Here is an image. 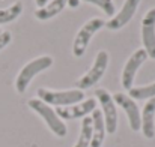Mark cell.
<instances>
[{"instance_id": "1", "label": "cell", "mask_w": 155, "mask_h": 147, "mask_svg": "<svg viewBox=\"0 0 155 147\" xmlns=\"http://www.w3.org/2000/svg\"><path fill=\"white\" fill-rule=\"evenodd\" d=\"M53 65V57L51 56H41L32 62H29L26 66H23V69L20 71L17 80H15V89L18 93L26 92L27 86L30 84V81L33 80L35 75H38L39 72L48 69Z\"/></svg>"}, {"instance_id": "2", "label": "cell", "mask_w": 155, "mask_h": 147, "mask_svg": "<svg viewBox=\"0 0 155 147\" xmlns=\"http://www.w3.org/2000/svg\"><path fill=\"white\" fill-rule=\"evenodd\" d=\"M38 98L47 105H57V107H69L74 104L81 102L84 98L83 90H48V89H38Z\"/></svg>"}, {"instance_id": "3", "label": "cell", "mask_w": 155, "mask_h": 147, "mask_svg": "<svg viewBox=\"0 0 155 147\" xmlns=\"http://www.w3.org/2000/svg\"><path fill=\"white\" fill-rule=\"evenodd\" d=\"M27 105L44 119V122L51 129L53 134H56L57 137H65L66 135V126H65V123L62 122V119L56 114V111L53 110L50 105H47L41 99H30L27 102Z\"/></svg>"}, {"instance_id": "4", "label": "cell", "mask_w": 155, "mask_h": 147, "mask_svg": "<svg viewBox=\"0 0 155 147\" xmlns=\"http://www.w3.org/2000/svg\"><path fill=\"white\" fill-rule=\"evenodd\" d=\"M105 26L103 18H91L77 33L75 39H74V45H72V54L75 57H81L84 53H86V48L92 39V36L103 27Z\"/></svg>"}, {"instance_id": "5", "label": "cell", "mask_w": 155, "mask_h": 147, "mask_svg": "<svg viewBox=\"0 0 155 147\" xmlns=\"http://www.w3.org/2000/svg\"><path fill=\"white\" fill-rule=\"evenodd\" d=\"M107 66H108V53L107 51H100L97 54V59H95L94 65L91 66V69L75 83L78 90H84V89H89V87L95 86L103 78Z\"/></svg>"}, {"instance_id": "6", "label": "cell", "mask_w": 155, "mask_h": 147, "mask_svg": "<svg viewBox=\"0 0 155 147\" xmlns=\"http://www.w3.org/2000/svg\"><path fill=\"white\" fill-rule=\"evenodd\" d=\"M95 96L98 102L103 107V117L105 123V131L108 134H114L117 129V110L116 104L113 101V96L105 90V89H98L95 92Z\"/></svg>"}, {"instance_id": "7", "label": "cell", "mask_w": 155, "mask_h": 147, "mask_svg": "<svg viewBox=\"0 0 155 147\" xmlns=\"http://www.w3.org/2000/svg\"><path fill=\"white\" fill-rule=\"evenodd\" d=\"M146 59H148V53L143 48L136 50L131 54V57L127 60V63L124 66V71H122V86H124V89L130 90L133 87L134 77H136L139 68L146 62Z\"/></svg>"}, {"instance_id": "8", "label": "cell", "mask_w": 155, "mask_h": 147, "mask_svg": "<svg viewBox=\"0 0 155 147\" xmlns=\"http://www.w3.org/2000/svg\"><path fill=\"white\" fill-rule=\"evenodd\" d=\"M113 101H114V104L122 107V110L125 111L128 122H130V128L133 131H140L142 129V116H140V110H139L137 104L134 102V99H131L125 93H116V95H113Z\"/></svg>"}, {"instance_id": "9", "label": "cell", "mask_w": 155, "mask_h": 147, "mask_svg": "<svg viewBox=\"0 0 155 147\" xmlns=\"http://www.w3.org/2000/svg\"><path fill=\"white\" fill-rule=\"evenodd\" d=\"M142 41L148 57L155 59V8H151L142 20Z\"/></svg>"}, {"instance_id": "10", "label": "cell", "mask_w": 155, "mask_h": 147, "mask_svg": "<svg viewBox=\"0 0 155 147\" xmlns=\"http://www.w3.org/2000/svg\"><path fill=\"white\" fill-rule=\"evenodd\" d=\"M97 108V101L94 98H89L86 101H81L78 104L69 105V107H59L56 114L63 119V120H74V119H81L86 117L89 113H92Z\"/></svg>"}, {"instance_id": "11", "label": "cell", "mask_w": 155, "mask_h": 147, "mask_svg": "<svg viewBox=\"0 0 155 147\" xmlns=\"http://www.w3.org/2000/svg\"><path fill=\"white\" fill-rule=\"evenodd\" d=\"M140 2H142V0H125V2H124V6H122V9H120V12L105 23L107 29H110V30H119V29H122L127 23H130V20L134 17V14H136L137 6H139Z\"/></svg>"}, {"instance_id": "12", "label": "cell", "mask_w": 155, "mask_h": 147, "mask_svg": "<svg viewBox=\"0 0 155 147\" xmlns=\"http://www.w3.org/2000/svg\"><path fill=\"white\" fill-rule=\"evenodd\" d=\"M155 98L149 99L143 108L142 114V132L146 138H154L155 137Z\"/></svg>"}, {"instance_id": "13", "label": "cell", "mask_w": 155, "mask_h": 147, "mask_svg": "<svg viewBox=\"0 0 155 147\" xmlns=\"http://www.w3.org/2000/svg\"><path fill=\"white\" fill-rule=\"evenodd\" d=\"M92 123H94V132H92V141L89 147H101L105 137V123H104L103 111L101 110H94L92 111Z\"/></svg>"}, {"instance_id": "14", "label": "cell", "mask_w": 155, "mask_h": 147, "mask_svg": "<svg viewBox=\"0 0 155 147\" xmlns=\"http://www.w3.org/2000/svg\"><path fill=\"white\" fill-rule=\"evenodd\" d=\"M68 5V0H51L48 5H45L44 8H38L35 11V17L41 21L50 20L53 17H56L57 14H60L65 6Z\"/></svg>"}, {"instance_id": "15", "label": "cell", "mask_w": 155, "mask_h": 147, "mask_svg": "<svg viewBox=\"0 0 155 147\" xmlns=\"http://www.w3.org/2000/svg\"><path fill=\"white\" fill-rule=\"evenodd\" d=\"M92 132H94V123L92 117L86 116L81 120V129H80V137L74 147H89L92 141Z\"/></svg>"}, {"instance_id": "16", "label": "cell", "mask_w": 155, "mask_h": 147, "mask_svg": "<svg viewBox=\"0 0 155 147\" xmlns=\"http://www.w3.org/2000/svg\"><path fill=\"white\" fill-rule=\"evenodd\" d=\"M21 12H23V3L21 2H15L9 8L0 9V24H6V23L17 20L21 15Z\"/></svg>"}, {"instance_id": "17", "label": "cell", "mask_w": 155, "mask_h": 147, "mask_svg": "<svg viewBox=\"0 0 155 147\" xmlns=\"http://www.w3.org/2000/svg\"><path fill=\"white\" fill-rule=\"evenodd\" d=\"M128 92L131 99H152L155 98V83L142 87H131Z\"/></svg>"}, {"instance_id": "18", "label": "cell", "mask_w": 155, "mask_h": 147, "mask_svg": "<svg viewBox=\"0 0 155 147\" xmlns=\"http://www.w3.org/2000/svg\"><path fill=\"white\" fill-rule=\"evenodd\" d=\"M81 2H89V3L97 5L103 12H105V15H108V17H113V15H114L113 0H81Z\"/></svg>"}, {"instance_id": "19", "label": "cell", "mask_w": 155, "mask_h": 147, "mask_svg": "<svg viewBox=\"0 0 155 147\" xmlns=\"http://www.w3.org/2000/svg\"><path fill=\"white\" fill-rule=\"evenodd\" d=\"M11 39H12L11 32H2V33H0V51L11 42Z\"/></svg>"}, {"instance_id": "20", "label": "cell", "mask_w": 155, "mask_h": 147, "mask_svg": "<svg viewBox=\"0 0 155 147\" xmlns=\"http://www.w3.org/2000/svg\"><path fill=\"white\" fill-rule=\"evenodd\" d=\"M35 2H36V5H38L39 8H44V6L47 5V2H48V0H35Z\"/></svg>"}, {"instance_id": "21", "label": "cell", "mask_w": 155, "mask_h": 147, "mask_svg": "<svg viewBox=\"0 0 155 147\" xmlns=\"http://www.w3.org/2000/svg\"><path fill=\"white\" fill-rule=\"evenodd\" d=\"M68 3H69L72 8H77V5H78V0H68Z\"/></svg>"}, {"instance_id": "22", "label": "cell", "mask_w": 155, "mask_h": 147, "mask_svg": "<svg viewBox=\"0 0 155 147\" xmlns=\"http://www.w3.org/2000/svg\"><path fill=\"white\" fill-rule=\"evenodd\" d=\"M0 33H2V30H0Z\"/></svg>"}]
</instances>
